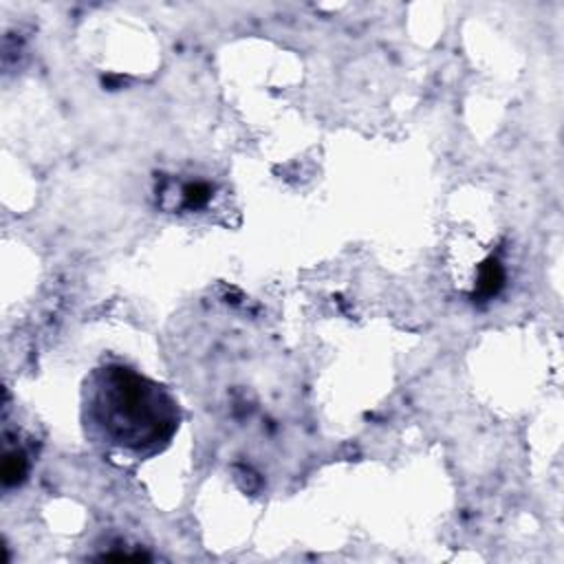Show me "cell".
<instances>
[{"mask_svg":"<svg viewBox=\"0 0 564 564\" xmlns=\"http://www.w3.org/2000/svg\"><path fill=\"white\" fill-rule=\"evenodd\" d=\"M82 425L110 454L145 460L161 454L181 425L176 397L123 364H104L84 381Z\"/></svg>","mask_w":564,"mask_h":564,"instance_id":"obj_1","label":"cell"},{"mask_svg":"<svg viewBox=\"0 0 564 564\" xmlns=\"http://www.w3.org/2000/svg\"><path fill=\"white\" fill-rule=\"evenodd\" d=\"M24 476V456L22 454H7L4 467H2V480L4 485H13Z\"/></svg>","mask_w":564,"mask_h":564,"instance_id":"obj_2","label":"cell"}]
</instances>
